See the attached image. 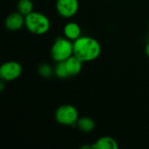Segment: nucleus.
Listing matches in <instances>:
<instances>
[{
	"label": "nucleus",
	"instance_id": "f257e3e1",
	"mask_svg": "<svg viewBox=\"0 0 149 149\" xmlns=\"http://www.w3.org/2000/svg\"><path fill=\"white\" fill-rule=\"evenodd\" d=\"M101 53L100 42L88 36H81L73 41V55L82 62H91L97 59Z\"/></svg>",
	"mask_w": 149,
	"mask_h": 149
},
{
	"label": "nucleus",
	"instance_id": "f03ea898",
	"mask_svg": "<svg viewBox=\"0 0 149 149\" xmlns=\"http://www.w3.org/2000/svg\"><path fill=\"white\" fill-rule=\"evenodd\" d=\"M25 28L32 34L44 35L51 28V21L48 17L41 12L32 11L25 16Z\"/></svg>",
	"mask_w": 149,
	"mask_h": 149
},
{
	"label": "nucleus",
	"instance_id": "7ed1b4c3",
	"mask_svg": "<svg viewBox=\"0 0 149 149\" xmlns=\"http://www.w3.org/2000/svg\"><path fill=\"white\" fill-rule=\"evenodd\" d=\"M73 55V43L66 38L58 37L51 48V57L55 62H63Z\"/></svg>",
	"mask_w": 149,
	"mask_h": 149
},
{
	"label": "nucleus",
	"instance_id": "20e7f679",
	"mask_svg": "<svg viewBox=\"0 0 149 149\" xmlns=\"http://www.w3.org/2000/svg\"><path fill=\"white\" fill-rule=\"evenodd\" d=\"M56 121L63 126H73L79 120V112L72 105H62L55 112Z\"/></svg>",
	"mask_w": 149,
	"mask_h": 149
},
{
	"label": "nucleus",
	"instance_id": "39448f33",
	"mask_svg": "<svg viewBox=\"0 0 149 149\" xmlns=\"http://www.w3.org/2000/svg\"><path fill=\"white\" fill-rule=\"evenodd\" d=\"M22 65L16 61H7L0 67V78L4 82H10L20 77Z\"/></svg>",
	"mask_w": 149,
	"mask_h": 149
},
{
	"label": "nucleus",
	"instance_id": "423d86ee",
	"mask_svg": "<svg viewBox=\"0 0 149 149\" xmlns=\"http://www.w3.org/2000/svg\"><path fill=\"white\" fill-rule=\"evenodd\" d=\"M56 9L58 13L65 18L73 17L79 10L78 0H57Z\"/></svg>",
	"mask_w": 149,
	"mask_h": 149
},
{
	"label": "nucleus",
	"instance_id": "0eeeda50",
	"mask_svg": "<svg viewBox=\"0 0 149 149\" xmlns=\"http://www.w3.org/2000/svg\"><path fill=\"white\" fill-rule=\"evenodd\" d=\"M25 24V17L19 11L12 12L7 16L4 20L5 28L10 31H17L22 29Z\"/></svg>",
	"mask_w": 149,
	"mask_h": 149
},
{
	"label": "nucleus",
	"instance_id": "6e6552de",
	"mask_svg": "<svg viewBox=\"0 0 149 149\" xmlns=\"http://www.w3.org/2000/svg\"><path fill=\"white\" fill-rule=\"evenodd\" d=\"M64 62L69 76H76L82 71V67H83L82 65L84 62H82L79 58H78L74 55L71 56Z\"/></svg>",
	"mask_w": 149,
	"mask_h": 149
},
{
	"label": "nucleus",
	"instance_id": "1a4fd4ad",
	"mask_svg": "<svg viewBox=\"0 0 149 149\" xmlns=\"http://www.w3.org/2000/svg\"><path fill=\"white\" fill-rule=\"evenodd\" d=\"M64 36L71 41H75L81 37V28L75 22H69L64 26Z\"/></svg>",
	"mask_w": 149,
	"mask_h": 149
},
{
	"label": "nucleus",
	"instance_id": "9d476101",
	"mask_svg": "<svg viewBox=\"0 0 149 149\" xmlns=\"http://www.w3.org/2000/svg\"><path fill=\"white\" fill-rule=\"evenodd\" d=\"M94 149H118V142L110 136H103L98 139L93 145Z\"/></svg>",
	"mask_w": 149,
	"mask_h": 149
},
{
	"label": "nucleus",
	"instance_id": "9b49d317",
	"mask_svg": "<svg viewBox=\"0 0 149 149\" xmlns=\"http://www.w3.org/2000/svg\"><path fill=\"white\" fill-rule=\"evenodd\" d=\"M77 126L80 131L85 133H90L94 129L95 123L93 120L89 117H82L79 118L77 121Z\"/></svg>",
	"mask_w": 149,
	"mask_h": 149
},
{
	"label": "nucleus",
	"instance_id": "f8f14e48",
	"mask_svg": "<svg viewBox=\"0 0 149 149\" xmlns=\"http://www.w3.org/2000/svg\"><path fill=\"white\" fill-rule=\"evenodd\" d=\"M17 11L24 17L33 11V3L31 0H19L17 2Z\"/></svg>",
	"mask_w": 149,
	"mask_h": 149
},
{
	"label": "nucleus",
	"instance_id": "ddd939ff",
	"mask_svg": "<svg viewBox=\"0 0 149 149\" xmlns=\"http://www.w3.org/2000/svg\"><path fill=\"white\" fill-rule=\"evenodd\" d=\"M38 74L43 77V78H50L52 76V74H54V69L52 68V66L47 64V63H42L38 65Z\"/></svg>",
	"mask_w": 149,
	"mask_h": 149
},
{
	"label": "nucleus",
	"instance_id": "4468645a",
	"mask_svg": "<svg viewBox=\"0 0 149 149\" xmlns=\"http://www.w3.org/2000/svg\"><path fill=\"white\" fill-rule=\"evenodd\" d=\"M54 74L58 79H66V78L70 77L64 61L57 63L56 66L54 67Z\"/></svg>",
	"mask_w": 149,
	"mask_h": 149
},
{
	"label": "nucleus",
	"instance_id": "2eb2a0df",
	"mask_svg": "<svg viewBox=\"0 0 149 149\" xmlns=\"http://www.w3.org/2000/svg\"><path fill=\"white\" fill-rule=\"evenodd\" d=\"M145 52H146V54L147 56L149 58V41L147 43L146 45V48H145Z\"/></svg>",
	"mask_w": 149,
	"mask_h": 149
},
{
	"label": "nucleus",
	"instance_id": "dca6fc26",
	"mask_svg": "<svg viewBox=\"0 0 149 149\" xmlns=\"http://www.w3.org/2000/svg\"><path fill=\"white\" fill-rule=\"evenodd\" d=\"M3 80H2L1 82H0V91L1 92H3V88H4V84H3Z\"/></svg>",
	"mask_w": 149,
	"mask_h": 149
},
{
	"label": "nucleus",
	"instance_id": "f3484780",
	"mask_svg": "<svg viewBox=\"0 0 149 149\" xmlns=\"http://www.w3.org/2000/svg\"><path fill=\"white\" fill-rule=\"evenodd\" d=\"M148 26H149V21H148Z\"/></svg>",
	"mask_w": 149,
	"mask_h": 149
},
{
	"label": "nucleus",
	"instance_id": "a211bd4d",
	"mask_svg": "<svg viewBox=\"0 0 149 149\" xmlns=\"http://www.w3.org/2000/svg\"><path fill=\"white\" fill-rule=\"evenodd\" d=\"M55 1H57V0H55Z\"/></svg>",
	"mask_w": 149,
	"mask_h": 149
}]
</instances>
